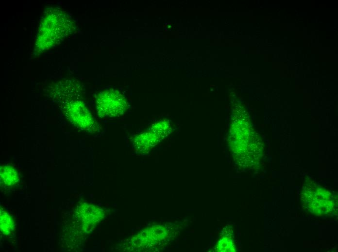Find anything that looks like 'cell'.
<instances>
[{"mask_svg": "<svg viewBox=\"0 0 338 252\" xmlns=\"http://www.w3.org/2000/svg\"><path fill=\"white\" fill-rule=\"evenodd\" d=\"M71 24L64 11L56 8H48L39 24L34 53H41L59 43L69 33Z\"/></svg>", "mask_w": 338, "mask_h": 252, "instance_id": "6da1fadb", "label": "cell"}, {"mask_svg": "<svg viewBox=\"0 0 338 252\" xmlns=\"http://www.w3.org/2000/svg\"><path fill=\"white\" fill-rule=\"evenodd\" d=\"M126 106L125 98L118 91L107 90L98 95L96 109L101 118H113L122 115Z\"/></svg>", "mask_w": 338, "mask_h": 252, "instance_id": "7a4b0ae2", "label": "cell"}, {"mask_svg": "<svg viewBox=\"0 0 338 252\" xmlns=\"http://www.w3.org/2000/svg\"><path fill=\"white\" fill-rule=\"evenodd\" d=\"M64 112L67 119L78 128L90 132L96 130V122L83 102H68L64 107Z\"/></svg>", "mask_w": 338, "mask_h": 252, "instance_id": "3957f363", "label": "cell"}, {"mask_svg": "<svg viewBox=\"0 0 338 252\" xmlns=\"http://www.w3.org/2000/svg\"><path fill=\"white\" fill-rule=\"evenodd\" d=\"M145 133L141 134L135 137L134 145L139 151H143L154 146L157 142V138H160V134H156L158 131L156 126Z\"/></svg>", "mask_w": 338, "mask_h": 252, "instance_id": "277c9868", "label": "cell"}, {"mask_svg": "<svg viewBox=\"0 0 338 252\" xmlns=\"http://www.w3.org/2000/svg\"><path fill=\"white\" fill-rule=\"evenodd\" d=\"M0 183L7 187H12L19 181V175L17 170L12 166L3 165L0 170Z\"/></svg>", "mask_w": 338, "mask_h": 252, "instance_id": "5b68a950", "label": "cell"}, {"mask_svg": "<svg viewBox=\"0 0 338 252\" xmlns=\"http://www.w3.org/2000/svg\"><path fill=\"white\" fill-rule=\"evenodd\" d=\"M0 231L5 235L10 234L14 230V221L10 215L6 211L1 210L0 216Z\"/></svg>", "mask_w": 338, "mask_h": 252, "instance_id": "8992f818", "label": "cell"}]
</instances>
